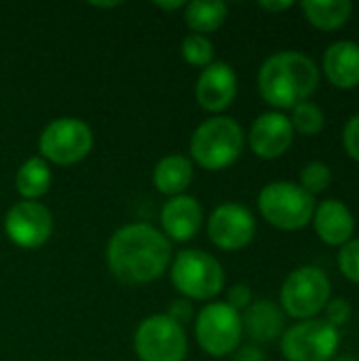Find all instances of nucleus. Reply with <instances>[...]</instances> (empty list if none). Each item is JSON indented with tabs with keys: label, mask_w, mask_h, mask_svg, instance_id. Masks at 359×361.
Wrapping results in <instances>:
<instances>
[{
	"label": "nucleus",
	"mask_w": 359,
	"mask_h": 361,
	"mask_svg": "<svg viewBox=\"0 0 359 361\" xmlns=\"http://www.w3.org/2000/svg\"><path fill=\"white\" fill-rule=\"evenodd\" d=\"M157 6L163 8V11H178V8H186V2H182V0H178V2H157Z\"/></svg>",
	"instance_id": "473e14b6"
},
{
	"label": "nucleus",
	"mask_w": 359,
	"mask_h": 361,
	"mask_svg": "<svg viewBox=\"0 0 359 361\" xmlns=\"http://www.w3.org/2000/svg\"><path fill=\"white\" fill-rule=\"evenodd\" d=\"M294 6V2L290 0H284V2H260V8L269 11V13H284V11H290Z\"/></svg>",
	"instance_id": "2f4dec72"
},
{
	"label": "nucleus",
	"mask_w": 359,
	"mask_h": 361,
	"mask_svg": "<svg viewBox=\"0 0 359 361\" xmlns=\"http://www.w3.org/2000/svg\"><path fill=\"white\" fill-rule=\"evenodd\" d=\"M258 212L279 231H300L313 220L315 197L296 182L275 180L258 192Z\"/></svg>",
	"instance_id": "20e7f679"
},
{
	"label": "nucleus",
	"mask_w": 359,
	"mask_h": 361,
	"mask_svg": "<svg viewBox=\"0 0 359 361\" xmlns=\"http://www.w3.org/2000/svg\"><path fill=\"white\" fill-rule=\"evenodd\" d=\"M248 144L258 159L273 161L284 157L294 144V129L290 116L277 110L262 112L250 127Z\"/></svg>",
	"instance_id": "ddd939ff"
},
{
	"label": "nucleus",
	"mask_w": 359,
	"mask_h": 361,
	"mask_svg": "<svg viewBox=\"0 0 359 361\" xmlns=\"http://www.w3.org/2000/svg\"><path fill=\"white\" fill-rule=\"evenodd\" d=\"M279 347L288 361H332L341 347V330L324 317L296 322L284 330Z\"/></svg>",
	"instance_id": "1a4fd4ad"
},
{
	"label": "nucleus",
	"mask_w": 359,
	"mask_h": 361,
	"mask_svg": "<svg viewBox=\"0 0 359 361\" xmlns=\"http://www.w3.org/2000/svg\"><path fill=\"white\" fill-rule=\"evenodd\" d=\"M237 89L239 82L233 66H229L226 61H214L201 70L195 87V97L203 110L218 116L233 106L237 97Z\"/></svg>",
	"instance_id": "4468645a"
},
{
	"label": "nucleus",
	"mask_w": 359,
	"mask_h": 361,
	"mask_svg": "<svg viewBox=\"0 0 359 361\" xmlns=\"http://www.w3.org/2000/svg\"><path fill=\"white\" fill-rule=\"evenodd\" d=\"M332 184V169L328 163L324 161H311L303 167L300 171V186L309 192V195H320L324 190H328V186Z\"/></svg>",
	"instance_id": "393cba45"
},
{
	"label": "nucleus",
	"mask_w": 359,
	"mask_h": 361,
	"mask_svg": "<svg viewBox=\"0 0 359 361\" xmlns=\"http://www.w3.org/2000/svg\"><path fill=\"white\" fill-rule=\"evenodd\" d=\"M324 313H326V322L330 324V326H334L336 330H341L343 326H347L349 322H351V315H353V309H351V302L347 300V298H330V302L326 305V309H324Z\"/></svg>",
	"instance_id": "bb28decb"
},
{
	"label": "nucleus",
	"mask_w": 359,
	"mask_h": 361,
	"mask_svg": "<svg viewBox=\"0 0 359 361\" xmlns=\"http://www.w3.org/2000/svg\"><path fill=\"white\" fill-rule=\"evenodd\" d=\"M195 338L199 347L212 357L233 355L243 338L241 313L226 302L205 305L195 319Z\"/></svg>",
	"instance_id": "6e6552de"
},
{
	"label": "nucleus",
	"mask_w": 359,
	"mask_h": 361,
	"mask_svg": "<svg viewBox=\"0 0 359 361\" xmlns=\"http://www.w3.org/2000/svg\"><path fill=\"white\" fill-rule=\"evenodd\" d=\"M53 173L49 163L42 157H32L21 163L15 176V190L19 192L21 201H38L51 188Z\"/></svg>",
	"instance_id": "aec40b11"
},
{
	"label": "nucleus",
	"mask_w": 359,
	"mask_h": 361,
	"mask_svg": "<svg viewBox=\"0 0 359 361\" xmlns=\"http://www.w3.org/2000/svg\"><path fill=\"white\" fill-rule=\"evenodd\" d=\"M245 146L241 125L224 114L205 118L190 135V159L207 169L222 171L237 163Z\"/></svg>",
	"instance_id": "7ed1b4c3"
},
{
	"label": "nucleus",
	"mask_w": 359,
	"mask_h": 361,
	"mask_svg": "<svg viewBox=\"0 0 359 361\" xmlns=\"http://www.w3.org/2000/svg\"><path fill=\"white\" fill-rule=\"evenodd\" d=\"M300 8L305 13V19L322 32L341 30L353 15V2L349 0H330V2L309 0L303 2Z\"/></svg>",
	"instance_id": "412c9836"
},
{
	"label": "nucleus",
	"mask_w": 359,
	"mask_h": 361,
	"mask_svg": "<svg viewBox=\"0 0 359 361\" xmlns=\"http://www.w3.org/2000/svg\"><path fill=\"white\" fill-rule=\"evenodd\" d=\"M343 148L349 159L359 163V112L353 114L343 127Z\"/></svg>",
	"instance_id": "cd10ccee"
},
{
	"label": "nucleus",
	"mask_w": 359,
	"mask_h": 361,
	"mask_svg": "<svg viewBox=\"0 0 359 361\" xmlns=\"http://www.w3.org/2000/svg\"><path fill=\"white\" fill-rule=\"evenodd\" d=\"M171 322H176L178 326H186L188 322H193V305H190V300H186V298H180V300H174L171 305H169V309H167V313H165Z\"/></svg>",
	"instance_id": "c756f323"
},
{
	"label": "nucleus",
	"mask_w": 359,
	"mask_h": 361,
	"mask_svg": "<svg viewBox=\"0 0 359 361\" xmlns=\"http://www.w3.org/2000/svg\"><path fill=\"white\" fill-rule=\"evenodd\" d=\"M233 361H267V357L260 347L250 345V347H239L233 353Z\"/></svg>",
	"instance_id": "7c9ffc66"
},
{
	"label": "nucleus",
	"mask_w": 359,
	"mask_h": 361,
	"mask_svg": "<svg viewBox=\"0 0 359 361\" xmlns=\"http://www.w3.org/2000/svg\"><path fill=\"white\" fill-rule=\"evenodd\" d=\"M332 298V286L328 275L313 264L294 269L279 292L281 311L292 319L305 322L317 317Z\"/></svg>",
	"instance_id": "423d86ee"
},
{
	"label": "nucleus",
	"mask_w": 359,
	"mask_h": 361,
	"mask_svg": "<svg viewBox=\"0 0 359 361\" xmlns=\"http://www.w3.org/2000/svg\"><path fill=\"white\" fill-rule=\"evenodd\" d=\"M229 15V6L226 2L220 0H195V2H186L184 8V21L186 25L193 30V34H212L216 32Z\"/></svg>",
	"instance_id": "4be33fe9"
},
{
	"label": "nucleus",
	"mask_w": 359,
	"mask_h": 361,
	"mask_svg": "<svg viewBox=\"0 0 359 361\" xmlns=\"http://www.w3.org/2000/svg\"><path fill=\"white\" fill-rule=\"evenodd\" d=\"M207 237L222 252H239L256 237L254 214L241 203L226 201L207 218Z\"/></svg>",
	"instance_id": "9b49d317"
},
{
	"label": "nucleus",
	"mask_w": 359,
	"mask_h": 361,
	"mask_svg": "<svg viewBox=\"0 0 359 361\" xmlns=\"http://www.w3.org/2000/svg\"><path fill=\"white\" fill-rule=\"evenodd\" d=\"M243 332L254 341V343H271L275 338H281L286 317L279 305L273 300H256L252 302L243 315Z\"/></svg>",
	"instance_id": "a211bd4d"
},
{
	"label": "nucleus",
	"mask_w": 359,
	"mask_h": 361,
	"mask_svg": "<svg viewBox=\"0 0 359 361\" xmlns=\"http://www.w3.org/2000/svg\"><path fill=\"white\" fill-rule=\"evenodd\" d=\"M161 226L163 235L169 241H190L199 235L203 226V207L190 195L171 197L161 209Z\"/></svg>",
	"instance_id": "2eb2a0df"
},
{
	"label": "nucleus",
	"mask_w": 359,
	"mask_h": 361,
	"mask_svg": "<svg viewBox=\"0 0 359 361\" xmlns=\"http://www.w3.org/2000/svg\"><path fill=\"white\" fill-rule=\"evenodd\" d=\"M8 241L21 250H38L53 235V216L38 201H19L4 216Z\"/></svg>",
	"instance_id": "f8f14e48"
},
{
	"label": "nucleus",
	"mask_w": 359,
	"mask_h": 361,
	"mask_svg": "<svg viewBox=\"0 0 359 361\" xmlns=\"http://www.w3.org/2000/svg\"><path fill=\"white\" fill-rule=\"evenodd\" d=\"M311 222L315 235L330 247H343L355 233V216L341 199H326L317 203Z\"/></svg>",
	"instance_id": "dca6fc26"
},
{
	"label": "nucleus",
	"mask_w": 359,
	"mask_h": 361,
	"mask_svg": "<svg viewBox=\"0 0 359 361\" xmlns=\"http://www.w3.org/2000/svg\"><path fill=\"white\" fill-rule=\"evenodd\" d=\"M339 271L341 275L359 286V239H351L349 243H345L339 252Z\"/></svg>",
	"instance_id": "a878e982"
},
{
	"label": "nucleus",
	"mask_w": 359,
	"mask_h": 361,
	"mask_svg": "<svg viewBox=\"0 0 359 361\" xmlns=\"http://www.w3.org/2000/svg\"><path fill=\"white\" fill-rule=\"evenodd\" d=\"M110 273L125 286H144L159 279L171 264V241L146 222L125 224L108 241Z\"/></svg>",
	"instance_id": "f257e3e1"
},
{
	"label": "nucleus",
	"mask_w": 359,
	"mask_h": 361,
	"mask_svg": "<svg viewBox=\"0 0 359 361\" xmlns=\"http://www.w3.org/2000/svg\"><path fill=\"white\" fill-rule=\"evenodd\" d=\"M326 78L343 91L359 87V42L355 40H336L332 42L322 61Z\"/></svg>",
	"instance_id": "f3484780"
},
{
	"label": "nucleus",
	"mask_w": 359,
	"mask_h": 361,
	"mask_svg": "<svg viewBox=\"0 0 359 361\" xmlns=\"http://www.w3.org/2000/svg\"><path fill=\"white\" fill-rule=\"evenodd\" d=\"M180 53L182 59L195 68H207L209 63H214V44L207 36L201 34H188L182 40Z\"/></svg>",
	"instance_id": "b1692460"
},
{
	"label": "nucleus",
	"mask_w": 359,
	"mask_h": 361,
	"mask_svg": "<svg viewBox=\"0 0 359 361\" xmlns=\"http://www.w3.org/2000/svg\"><path fill=\"white\" fill-rule=\"evenodd\" d=\"M38 150L47 163L59 167L76 165L93 150V131L80 118H55L42 129L38 137Z\"/></svg>",
	"instance_id": "0eeeda50"
},
{
	"label": "nucleus",
	"mask_w": 359,
	"mask_h": 361,
	"mask_svg": "<svg viewBox=\"0 0 359 361\" xmlns=\"http://www.w3.org/2000/svg\"><path fill=\"white\" fill-rule=\"evenodd\" d=\"M332 361H359V360H355L353 355H336Z\"/></svg>",
	"instance_id": "72a5a7b5"
},
{
	"label": "nucleus",
	"mask_w": 359,
	"mask_h": 361,
	"mask_svg": "<svg viewBox=\"0 0 359 361\" xmlns=\"http://www.w3.org/2000/svg\"><path fill=\"white\" fill-rule=\"evenodd\" d=\"M224 281L220 260L203 250H184L171 262V283L186 300H212L222 292Z\"/></svg>",
	"instance_id": "39448f33"
},
{
	"label": "nucleus",
	"mask_w": 359,
	"mask_h": 361,
	"mask_svg": "<svg viewBox=\"0 0 359 361\" xmlns=\"http://www.w3.org/2000/svg\"><path fill=\"white\" fill-rule=\"evenodd\" d=\"M229 307H233L235 311H245L254 300H252V290H250V286L248 283H235V286H231L229 288V292H226V300H224Z\"/></svg>",
	"instance_id": "c85d7f7f"
},
{
	"label": "nucleus",
	"mask_w": 359,
	"mask_h": 361,
	"mask_svg": "<svg viewBox=\"0 0 359 361\" xmlns=\"http://www.w3.org/2000/svg\"><path fill=\"white\" fill-rule=\"evenodd\" d=\"M195 178V169H193V161L184 154H167L163 157L152 171V182L154 188L161 195L171 197H180L186 195L190 182Z\"/></svg>",
	"instance_id": "6ab92c4d"
},
{
	"label": "nucleus",
	"mask_w": 359,
	"mask_h": 361,
	"mask_svg": "<svg viewBox=\"0 0 359 361\" xmlns=\"http://www.w3.org/2000/svg\"><path fill=\"white\" fill-rule=\"evenodd\" d=\"M320 68L309 55L279 51L262 61L258 70V93L277 112L292 110L296 104L309 102L320 89Z\"/></svg>",
	"instance_id": "f03ea898"
},
{
	"label": "nucleus",
	"mask_w": 359,
	"mask_h": 361,
	"mask_svg": "<svg viewBox=\"0 0 359 361\" xmlns=\"http://www.w3.org/2000/svg\"><path fill=\"white\" fill-rule=\"evenodd\" d=\"M133 351L140 361H184L188 355V338L182 326L159 313L138 326Z\"/></svg>",
	"instance_id": "9d476101"
},
{
	"label": "nucleus",
	"mask_w": 359,
	"mask_h": 361,
	"mask_svg": "<svg viewBox=\"0 0 359 361\" xmlns=\"http://www.w3.org/2000/svg\"><path fill=\"white\" fill-rule=\"evenodd\" d=\"M292 129L294 133H300L305 137H313L320 135L324 125H326V114L324 110L313 104V102H300L292 108V116H290Z\"/></svg>",
	"instance_id": "5701e85b"
}]
</instances>
